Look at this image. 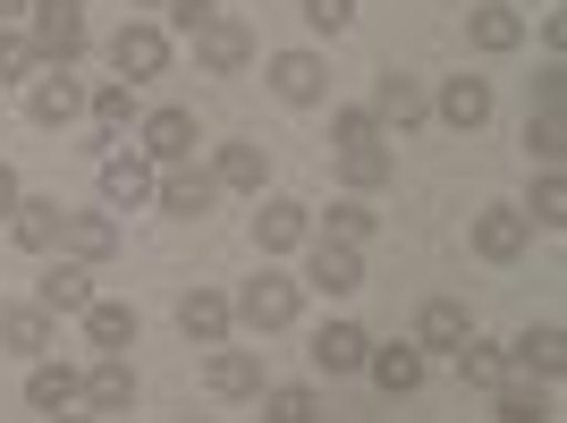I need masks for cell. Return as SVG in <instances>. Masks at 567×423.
Listing matches in <instances>:
<instances>
[{"instance_id": "1", "label": "cell", "mask_w": 567, "mask_h": 423, "mask_svg": "<svg viewBox=\"0 0 567 423\" xmlns=\"http://www.w3.org/2000/svg\"><path fill=\"white\" fill-rule=\"evenodd\" d=\"M25 43L43 69H69L85 51V0H25Z\"/></svg>"}, {"instance_id": "2", "label": "cell", "mask_w": 567, "mask_h": 423, "mask_svg": "<svg viewBox=\"0 0 567 423\" xmlns=\"http://www.w3.org/2000/svg\"><path fill=\"white\" fill-rule=\"evenodd\" d=\"M297 306H306V288L280 280V271H255V280L229 297V313H237L246 330H288V322H297Z\"/></svg>"}, {"instance_id": "3", "label": "cell", "mask_w": 567, "mask_h": 423, "mask_svg": "<svg viewBox=\"0 0 567 423\" xmlns=\"http://www.w3.org/2000/svg\"><path fill=\"white\" fill-rule=\"evenodd\" d=\"M246 60H255V25L246 18H213L204 34H195V69L204 76H237Z\"/></svg>"}, {"instance_id": "4", "label": "cell", "mask_w": 567, "mask_h": 423, "mask_svg": "<svg viewBox=\"0 0 567 423\" xmlns=\"http://www.w3.org/2000/svg\"><path fill=\"white\" fill-rule=\"evenodd\" d=\"M111 69L118 76H127V85H144V76H162L169 69V34H162V25H118V34H111Z\"/></svg>"}, {"instance_id": "5", "label": "cell", "mask_w": 567, "mask_h": 423, "mask_svg": "<svg viewBox=\"0 0 567 423\" xmlns=\"http://www.w3.org/2000/svg\"><path fill=\"white\" fill-rule=\"evenodd\" d=\"M525 246H534V229H525L517 204H483L474 212V255L483 262H525Z\"/></svg>"}, {"instance_id": "6", "label": "cell", "mask_w": 567, "mask_h": 423, "mask_svg": "<svg viewBox=\"0 0 567 423\" xmlns=\"http://www.w3.org/2000/svg\"><path fill=\"white\" fill-rule=\"evenodd\" d=\"M153 204L178 212V220H204V212L220 204V178H213V169H195V162H178V169H162V178H153Z\"/></svg>"}, {"instance_id": "7", "label": "cell", "mask_w": 567, "mask_h": 423, "mask_svg": "<svg viewBox=\"0 0 567 423\" xmlns=\"http://www.w3.org/2000/svg\"><path fill=\"white\" fill-rule=\"evenodd\" d=\"M271 94H280L288 111H313V102L331 94V69H322V51H280V60H271Z\"/></svg>"}, {"instance_id": "8", "label": "cell", "mask_w": 567, "mask_h": 423, "mask_svg": "<svg viewBox=\"0 0 567 423\" xmlns=\"http://www.w3.org/2000/svg\"><path fill=\"white\" fill-rule=\"evenodd\" d=\"M306 237H313L306 204H288V195H262V204H255V246H262V255H297Z\"/></svg>"}, {"instance_id": "9", "label": "cell", "mask_w": 567, "mask_h": 423, "mask_svg": "<svg viewBox=\"0 0 567 423\" xmlns=\"http://www.w3.org/2000/svg\"><path fill=\"white\" fill-rule=\"evenodd\" d=\"M25 118H34V127H69V118H85V85H76L69 69H43L34 85H25Z\"/></svg>"}, {"instance_id": "10", "label": "cell", "mask_w": 567, "mask_h": 423, "mask_svg": "<svg viewBox=\"0 0 567 423\" xmlns=\"http://www.w3.org/2000/svg\"><path fill=\"white\" fill-rule=\"evenodd\" d=\"M153 178H162V169L144 162V153H102V212L153 204Z\"/></svg>"}, {"instance_id": "11", "label": "cell", "mask_w": 567, "mask_h": 423, "mask_svg": "<svg viewBox=\"0 0 567 423\" xmlns=\"http://www.w3.org/2000/svg\"><path fill=\"white\" fill-rule=\"evenodd\" d=\"M373 118H381V136H390V127L406 136V127H424V118H432V94L415 85V76L390 69V76H373Z\"/></svg>"}, {"instance_id": "12", "label": "cell", "mask_w": 567, "mask_h": 423, "mask_svg": "<svg viewBox=\"0 0 567 423\" xmlns=\"http://www.w3.org/2000/svg\"><path fill=\"white\" fill-rule=\"evenodd\" d=\"M474 339V313L457 306V297H424V313H415V348L424 355H457Z\"/></svg>"}, {"instance_id": "13", "label": "cell", "mask_w": 567, "mask_h": 423, "mask_svg": "<svg viewBox=\"0 0 567 423\" xmlns=\"http://www.w3.org/2000/svg\"><path fill=\"white\" fill-rule=\"evenodd\" d=\"M144 162H153V169L195 162V111H178V102H169V111L144 118Z\"/></svg>"}, {"instance_id": "14", "label": "cell", "mask_w": 567, "mask_h": 423, "mask_svg": "<svg viewBox=\"0 0 567 423\" xmlns=\"http://www.w3.org/2000/svg\"><path fill=\"white\" fill-rule=\"evenodd\" d=\"M432 118L457 127V136H474V127L492 118V76H450V85L432 94Z\"/></svg>"}, {"instance_id": "15", "label": "cell", "mask_w": 567, "mask_h": 423, "mask_svg": "<svg viewBox=\"0 0 567 423\" xmlns=\"http://www.w3.org/2000/svg\"><path fill=\"white\" fill-rule=\"evenodd\" d=\"M364 373H373L381 399H415V390H424V348H415V339H399V348H373V355H364Z\"/></svg>"}, {"instance_id": "16", "label": "cell", "mask_w": 567, "mask_h": 423, "mask_svg": "<svg viewBox=\"0 0 567 423\" xmlns=\"http://www.w3.org/2000/svg\"><path fill=\"white\" fill-rule=\"evenodd\" d=\"M559 364H567V330L559 322H534L508 348V373H525V381H559Z\"/></svg>"}, {"instance_id": "17", "label": "cell", "mask_w": 567, "mask_h": 423, "mask_svg": "<svg viewBox=\"0 0 567 423\" xmlns=\"http://www.w3.org/2000/svg\"><path fill=\"white\" fill-rule=\"evenodd\" d=\"M466 43L499 60V51H517V43H525V18L508 9V0H474V9H466Z\"/></svg>"}, {"instance_id": "18", "label": "cell", "mask_w": 567, "mask_h": 423, "mask_svg": "<svg viewBox=\"0 0 567 423\" xmlns=\"http://www.w3.org/2000/svg\"><path fill=\"white\" fill-rule=\"evenodd\" d=\"M306 280L322 288V297H355V288H364V255H355V246H331V237H313Z\"/></svg>"}, {"instance_id": "19", "label": "cell", "mask_w": 567, "mask_h": 423, "mask_svg": "<svg viewBox=\"0 0 567 423\" xmlns=\"http://www.w3.org/2000/svg\"><path fill=\"white\" fill-rule=\"evenodd\" d=\"M229 297H220V288H187V297H178V330H187L195 348H220V339H229Z\"/></svg>"}, {"instance_id": "20", "label": "cell", "mask_w": 567, "mask_h": 423, "mask_svg": "<svg viewBox=\"0 0 567 423\" xmlns=\"http://www.w3.org/2000/svg\"><path fill=\"white\" fill-rule=\"evenodd\" d=\"M60 246H69V262H111L118 255V220L111 212H69V220H60Z\"/></svg>"}, {"instance_id": "21", "label": "cell", "mask_w": 567, "mask_h": 423, "mask_svg": "<svg viewBox=\"0 0 567 423\" xmlns=\"http://www.w3.org/2000/svg\"><path fill=\"white\" fill-rule=\"evenodd\" d=\"M204 381H213L220 399H262V390H271V381H262V355H255V348H213Z\"/></svg>"}, {"instance_id": "22", "label": "cell", "mask_w": 567, "mask_h": 423, "mask_svg": "<svg viewBox=\"0 0 567 423\" xmlns=\"http://www.w3.org/2000/svg\"><path fill=\"white\" fill-rule=\"evenodd\" d=\"M60 220H69V212L51 204V195H18V212H9V237H18L25 255H51V246H60Z\"/></svg>"}, {"instance_id": "23", "label": "cell", "mask_w": 567, "mask_h": 423, "mask_svg": "<svg viewBox=\"0 0 567 423\" xmlns=\"http://www.w3.org/2000/svg\"><path fill=\"white\" fill-rule=\"evenodd\" d=\"M364 355H373V339H364V330L355 322H322L313 330V364H322V373H364Z\"/></svg>"}, {"instance_id": "24", "label": "cell", "mask_w": 567, "mask_h": 423, "mask_svg": "<svg viewBox=\"0 0 567 423\" xmlns=\"http://www.w3.org/2000/svg\"><path fill=\"white\" fill-rule=\"evenodd\" d=\"M76 390H85V373H76V364H51V355H34V373H25V406H34V415H60V406H76Z\"/></svg>"}, {"instance_id": "25", "label": "cell", "mask_w": 567, "mask_h": 423, "mask_svg": "<svg viewBox=\"0 0 567 423\" xmlns=\"http://www.w3.org/2000/svg\"><path fill=\"white\" fill-rule=\"evenodd\" d=\"M76 399L94 406V415H127V406H136V373H127V355H102L94 373H85V390H76Z\"/></svg>"}, {"instance_id": "26", "label": "cell", "mask_w": 567, "mask_h": 423, "mask_svg": "<svg viewBox=\"0 0 567 423\" xmlns=\"http://www.w3.org/2000/svg\"><path fill=\"white\" fill-rule=\"evenodd\" d=\"M34 306L60 322V313H85L94 306V280H85V262H51L43 271V288H34Z\"/></svg>"}, {"instance_id": "27", "label": "cell", "mask_w": 567, "mask_h": 423, "mask_svg": "<svg viewBox=\"0 0 567 423\" xmlns=\"http://www.w3.org/2000/svg\"><path fill=\"white\" fill-rule=\"evenodd\" d=\"M0 348L9 355H51V313L25 297V306H0Z\"/></svg>"}, {"instance_id": "28", "label": "cell", "mask_w": 567, "mask_h": 423, "mask_svg": "<svg viewBox=\"0 0 567 423\" xmlns=\"http://www.w3.org/2000/svg\"><path fill=\"white\" fill-rule=\"evenodd\" d=\"M85 118H94L102 136H127V127H136V85H127V76H111V85H94V94H85Z\"/></svg>"}, {"instance_id": "29", "label": "cell", "mask_w": 567, "mask_h": 423, "mask_svg": "<svg viewBox=\"0 0 567 423\" xmlns=\"http://www.w3.org/2000/svg\"><path fill=\"white\" fill-rule=\"evenodd\" d=\"M390 169H399V153H390V136H381V144H348V153H339V178H348L355 195L390 187Z\"/></svg>"}, {"instance_id": "30", "label": "cell", "mask_w": 567, "mask_h": 423, "mask_svg": "<svg viewBox=\"0 0 567 423\" xmlns=\"http://www.w3.org/2000/svg\"><path fill=\"white\" fill-rule=\"evenodd\" d=\"M213 178H220V187H237V195H262V178H271V153H262V144H220Z\"/></svg>"}, {"instance_id": "31", "label": "cell", "mask_w": 567, "mask_h": 423, "mask_svg": "<svg viewBox=\"0 0 567 423\" xmlns=\"http://www.w3.org/2000/svg\"><path fill=\"white\" fill-rule=\"evenodd\" d=\"M373 204H364V195H339L331 212H322V237H331V246H355V255H364V246H373Z\"/></svg>"}, {"instance_id": "32", "label": "cell", "mask_w": 567, "mask_h": 423, "mask_svg": "<svg viewBox=\"0 0 567 423\" xmlns=\"http://www.w3.org/2000/svg\"><path fill=\"white\" fill-rule=\"evenodd\" d=\"M492 406H499V423H550V381H499L492 390Z\"/></svg>"}, {"instance_id": "33", "label": "cell", "mask_w": 567, "mask_h": 423, "mask_svg": "<svg viewBox=\"0 0 567 423\" xmlns=\"http://www.w3.org/2000/svg\"><path fill=\"white\" fill-rule=\"evenodd\" d=\"M85 339H94L102 355H127L136 348V306H102L94 297V306H85Z\"/></svg>"}, {"instance_id": "34", "label": "cell", "mask_w": 567, "mask_h": 423, "mask_svg": "<svg viewBox=\"0 0 567 423\" xmlns=\"http://www.w3.org/2000/svg\"><path fill=\"white\" fill-rule=\"evenodd\" d=\"M262 423H322V390H306V381L262 390Z\"/></svg>"}, {"instance_id": "35", "label": "cell", "mask_w": 567, "mask_h": 423, "mask_svg": "<svg viewBox=\"0 0 567 423\" xmlns=\"http://www.w3.org/2000/svg\"><path fill=\"white\" fill-rule=\"evenodd\" d=\"M457 373H466L474 390H499V381H508V348H492V339H466V348H457Z\"/></svg>"}, {"instance_id": "36", "label": "cell", "mask_w": 567, "mask_h": 423, "mask_svg": "<svg viewBox=\"0 0 567 423\" xmlns=\"http://www.w3.org/2000/svg\"><path fill=\"white\" fill-rule=\"evenodd\" d=\"M567 220V178L559 169H543V178H534V212H525V229H559Z\"/></svg>"}, {"instance_id": "37", "label": "cell", "mask_w": 567, "mask_h": 423, "mask_svg": "<svg viewBox=\"0 0 567 423\" xmlns=\"http://www.w3.org/2000/svg\"><path fill=\"white\" fill-rule=\"evenodd\" d=\"M525 153H534L543 169H559V153H567V127H559L550 111H534V118H525Z\"/></svg>"}, {"instance_id": "38", "label": "cell", "mask_w": 567, "mask_h": 423, "mask_svg": "<svg viewBox=\"0 0 567 423\" xmlns=\"http://www.w3.org/2000/svg\"><path fill=\"white\" fill-rule=\"evenodd\" d=\"M331 144L348 153V144H381V118L373 111H331Z\"/></svg>"}, {"instance_id": "39", "label": "cell", "mask_w": 567, "mask_h": 423, "mask_svg": "<svg viewBox=\"0 0 567 423\" xmlns=\"http://www.w3.org/2000/svg\"><path fill=\"white\" fill-rule=\"evenodd\" d=\"M0 76H43V60H34V43L18 25H0Z\"/></svg>"}, {"instance_id": "40", "label": "cell", "mask_w": 567, "mask_h": 423, "mask_svg": "<svg viewBox=\"0 0 567 423\" xmlns=\"http://www.w3.org/2000/svg\"><path fill=\"white\" fill-rule=\"evenodd\" d=\"M306 25H313V34H348V25H355V0H306Z\"/></svg>"}, {"instance_id": "41", "label": "cell", "mask_w": 567, "mask_h": 423, "mask_svg": "<svg viewBox=\"0 0 567 423\" xmlns=\"http://www.w3.org/2000/svg\"><path fill=\"white\" fill-rule=\"evenodd\" d=\"M162 9H169V25H178V34H204V25L220 18L213 0H162Z\"/></svg>"}, {"instance_id": "42", "label": "cell", "mask_w": 567, "mask_h": 423, "mask_svg": "<svg viewBox=\"0 0 567 423\" xmlns=\"http://www.w3.org/2000/svg\"><path fill=\"white\" fill-rule=\"evenodd\" d=\"M559 102H567V69L550 60V69L534 76V111H550V118H559Z\"/></svg>"}, {"instance_id": "43", "label": "cell", "mask_w": 567, "mask_h": 423, "mask_svg": "<svg viewBox=\"0 0 567 423\" xmlns=\"http://www.w3.org/2000/svg\"><path fill=\"white\" fill-rule=\"evenodd\" d=\"M18 195H25V187H18V169L0 162V220H9V212H18Z\"/></svg>"}, {"instance_id": "44", "label": "cell", "mask_w": 567, "mask_h": 423, "mask_svg": "<svg viewBox=\"0 0 567 423\" xmlns=\"http://www.w3.org/2000/svg\"><path fill=\"white\" fill-rule=\"evenodd\" d=\"M9 18H25V0H0V25H9Z\"/></svg>"}, {"instance_id": "45", "label": "cell", "mask_w": 567, "mask_h": 423, "mask_svg": "<svg viewBox=\"0 0 567 423\" xmlns=\"http://www.w3.org/2000/svg\"><path fill=\"white\" fill-rule=\"evenodd\" d=\"M51 423H102V415H69V406H60V415H51Z\"/></svg>"}, {"instance_id": "46", "label": "cell", "mask_w": 567, "mask_h": 423, "mask_svg": "<svg viewBox=\"0 0 567 423\" xmlns=\"http://www.w3.org/2000/svg\"><path fill=\"white\" fill-rule=\"evenodd\" d=\"M144 9H162V0H144Z\"/></svg>"}, {"instance_id": "47", "label": "cell", "mask_w": 567, "mask_h": 423, "mask_svg": "<svg viewBox=\"0 0 567 423\" xmlns=\"http://www.w3.org/2000/svg\"><path fill=\"white\" fill-rule=\"evenodd\" d=\"M195 423H213V415H195Z\"/></svg>"}]
</instances>
